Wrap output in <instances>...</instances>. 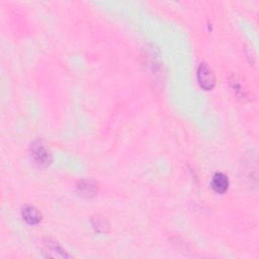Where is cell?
Masks as SVG:
<instances>
[{"label": "cell", "mask_w": 259, "mask_h": 259, "mask_svg": "<svg viewBox=\"0 0 259 259\" xmlns=\"http://www.w3.org/2000/svg\"><path fill=\"white\" fill-rule=\"evenodd\" d=\"M92 225L98 232H106V230L109 229L108 222L105 220V219H101L99 217H97L96 219H93Z\"/></svg>", "instance_id": "7"}, {"label": "cell", "mask_w": 259, "mask_h": 259, "mask_svg": "<svg viewBox=\"0 0 259 259\" xmlns=\"http://www.w3.org/2000/svg\"><path fill=\"white\" fill-rule=\"evenodd\" d=\"M196 77L198 84L205 90H211L216 85V77L208 64L202 63L197 68Z\"/></svg>", "instance_id": "2"}, {"label": "cell", "mask_w": 259, "mask_h": 259, "mask_svg": "<svg viewBox=\"0 0 259 259\" xmlns=\"http://www.w3.org/2000/svg\"><path fill=\"white\" fill-rule=\"evenodd\" d=\"M22 217L30 225H37L42 221V214L33 206H26L22 209Z\"/></svg>", "instance_id": "4"}, {"label": "cell", "mask_w": 259, "mask_h": 259, "mask_svg": "<svg viewBox=\"0 0 259 259\" xmlns=\"http://www.w3.org/2000/svg\"><path fill=\"white\" fill-rule=\"evenodd\" d=\"M229 185H230L229 178L225 173L217 172L214 174L212 178L211 186L215 192L219 194H223L228 190Z\"/></svg>", "instance_id": "3"}, {"label": "cell", "mask_w": 259, "mask_h": 259, "mask_svg": "<svg viewBox=\"0 0 259 259\" xmlns=\"http://www.w3.org/2000/svg\"><path fill=\"white\" fill-rule=\"evenodd\" d=\"M45 245H46V247H47L50 251L56 252L58 256H63V257H67V256H68V255L66 254V252L64 251V249L58 244V242L53 241L52 239H48L47 242L45 243Z\"/></svg>", "instance_id": "6"}, {"label": "cell", "mask_w": 259, "mask_h": 259, "mask_svg": "<svg viewBox=\"0 0 259 259\" xmlns=\"http://www.w3.org/2000/svg\"><path fill=\"white\" fill-rule=\"evenodd\" d=\"M32 157L35 163L41 167H47L52 162L51 152L38 141L32 145Z\"/></svg>", "instance_id": "1"}, {"label": "cell", "mask_w": 259, "mask_h": 259, "mask_svg": "<svg viewBox=\"0 0 259 259\" xmlns=\"http://www.w3.org/2000/svg\"><path fill=\"white\" fill-rule=\"evenodd\" d=\"M97 189H98V187H97L96 184L93 182H89V181L81 182L77 186V190L79 193H80V195L86 196V197H90V196L95 195L97 192Z\"/></svg>", "instance_id": "5"}]
</instances>
